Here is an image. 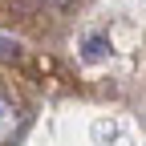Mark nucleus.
I'll return each mask as SVG.
<instances>
[{
    "instance_id": "nucleus-2",
    "label": "nucleus",
    "mask_w": 146,
    "mask_h": 146,
    "mask_svg": "<svg viewBox=\"0 0 146 146\" xmlns=\"http://www.w3.org/2000/svg\"><path fill=\"white\" fill-rule=\"evenodd\" d=\"M106 53H110V36H102V33H94V36L81 41V57L85 61H102Z\"/></svg>"
},
{
    "instance_id": "nucleus-1",
    "label": "nucleus",
    "mask_w": 146,
    "mask_h": 146,
    "mask_svg": "<svg viewBox=\"0 0 146 146\" xmlns=\"http://www.w3.org/2000/svg\"><path fill=\"white\" fill-rule=\"evenodd\" d=\"M21 122H25V114H21V106H16L4 89H0V146H8L16 134H21Z\"/></svg>"
},
{
    "instance_id": "nucleus-3",
    "label": "nucleus",
    "mask_w": 146,
    "mask_h": 146,
    "mask_svg": "<svg viewBox=\"0 0 146 146\" xmlns=\"http://www.w3.org/2000/svg\"><path fill=\"white\" fill-rule=\"evenodd\" d=\"M45 8H53V12H65V8H73V0H45Z\"/></svg>"
}]
</instances>
